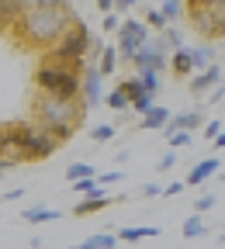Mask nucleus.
Instances as JSON below:
<instances>
[{
    "mask_svg": "<svg viewBox=\"0 0 225 249\" xmlns=\"http://www.w3.org/2000/svg\"><path fill=\"white\" fill-rule=\"evenodd\" d=\"M73 21V7L62 0V4H52V7H24L14 21V31L24 45H35V49H49L66 24Z\"/></svg>",
    "mask_w": 225,
    "mask_h": 249,
    "instance_id": "nucleus-1",
    "label": "nucleus"
},
{
    "mask_svg": "<svg viewBox=\"0 0 225 249\" xmlns=\"http://www.w3.org/2000/svg\"><path fill=\"white\" fill-rule=\"evenodd\" d=\"M83 104L76 97H52V93H42L35 101V124L42 132H49L56 142H66L76 135V124L83 121Z\"/></svg>",
    "mask_w": 225,
    "mask_h": 249,
    "instance_id": "nucleus-2",
    "label": "nucleus"
},
{
    "mask_svg": "<svg viewBox=\"0 0 225 249\" xmlns=\"http://www.w3.org/2000/svg\"><path fill=\"white\" fill-rule=\"evenodd\" d=\"M83 66L87 62H66V59L42 55V66L35 70V83L42 93H52V97H76Z\"/></svg>",
    "mask_w": 225,
    "mask_h": 249,
    "instance_id": "nucleus-3",
    "label": "nucleus"
},
{
    "mask_svg": "<svg viewBox=\"0 0 225 249\" xmlns=\"http://www.w3.org/2000/svg\"><path fill=\"white\" fill-rule=\"evenodd\" d=\"M90 45H94V35H90V28L83 24V21H70L66 24V31L45 49V55H52V59H66V62H87V55H90Z\"/></svg>",
    "mask_w": 225,
    "mask_h": 249,
    "instance_id": "nucleus-4",
    "label": "nucleus"
},
{
    "mask_svg": "<svg viewBox=\"0 0 225 249\" xmlns=\"http://www.w3.org/2000/svg\"><path fill=\"white\" fill-rule=\"evenodd\" d=\"M7 132L14 135V142H18V149H21V160H24V163L49 160V156H56V149H59V142H56L49 132H42L38 124H31V121H18V124H11Z\"/></svg>",
    "mask_w": 225,
    "mask_h": 249,
    "instance_id": "nucleus-5",
    "label": "nucleus"
},
{
    "mask_svg": "<svg viewBox=\"0 0 225 249\" xmlns=\"http://www.w3.org/2000/svg\"><path fill=\"white\" fill-rule=\"evenodd\" d=\"M146 38H149V28H146L139 18H125V21L118 24V45H114L118 59H121V62H132L135 49H139Z\"/></svg>",
    "mask_w": 225,
    "mask_h": 249,
    "instance_id": "nucleus-6",
    "label": "nucleus"
},
{
    "mask_svg": "<svg viewBox=\"0 0 225 249\" xmlns=\"http://www.w3.org/2000/svg\"><path fill=\"white\" fill-rule=\"evenodd\" d=\"M76 101L83 104V111L97 107V104H104V76L97 73V66H83V73H80V93H76Z\"/></svg>",
    "mask_w": 225,
    "mask_h": 249,
    "instance_id": "nucleus-7",
    "label": "nucleus"
},
{
    "mask_svg": "<svg viewBox=\"0 0 225 249\" xmlns=\"http://www.w3.org/2000/svg\"><path fill=\"white\" fill-rule=\"evenodd\" d=\"M132 66H139V70H152V73H163V70H167V49L159 45V35L146 38V42L135 49Z\"/></svg>",
    "mask_w": 225,
    "mask_h": 249,
    "instance_id": "nucleus-8",
    "label": "nucleus"
},
{
    "mask_svg": "<svg viewBox=\"0 0 225 249\" xmlns=\"http://www.w3.org/2000/svg\"><path fill=\"white\" fill-rule=\"evenodd\" d=\"M190 14V24H194V31L205 38V42H215L225 35V14H215L208 7H194V11H187Z\"/></svg>",
    "mask_w": 225,
    "mask_h": 249,
    "instance_id": "nucleus-9",
    "label": "nucleus"
},
{
    "mask_svg": "<svg viewBox=\"0 0 225 249\" xmlns=\"http://www.w3.org/2000/svg\"><path fill=\"white\" fill-rule=\"evenodd\" d=\"M222 83V62H211V66L198 70V73H190L187 76V90H190V97H201L205 101V93L215 90Z\"/></svg>",
    "mask_w": 225,
    "mask_h": 249,
    "instance_id": "nucleus-10",
    "label": "nucleus"
},
{
    "mask_svg": "<svg viewBox=\"0 0 225 249\" xmlns=\"http://www.w3.org/2000/svg\"><path fill=\"white\" fill-rule=\"evenodd\" d=\"M198 124H205V114L201 111H180V114H170V121L163 124L159 132H194Z\"/></svg>",
    "mask_w": 225,
    "mask_h": 249,
    "instance_id": "nucleus-11",
    "label": "nucleus"
},
{
    "mask_svg": "<svg viewBox=\"0 0 225 249\" xmlns=\"http://www.w3.org/2000/svg\"><path fill=\"white\" fill-rule=\"evenodd\" d=\"M167 70H170L177 80H187L190 73H194V62H190V52H187V45H180V49H173V52L167 55Z\"/></svg>",
    "mask_w": 225,
    "mask_h": 249,
    "instance_id": "nucleus-12",
    "label": "nucleus"
},
{
    "mask_svg": "<svg viewBox=\"0 0 225 249\" xmlns=\"http://www.w3.org/2000/svg\"><path fill=\"white\" fill-rule=\"evenodd\" d=\"M218 166H222V156H208V160H201L194 170L187 173V187H201V183H208V177H215L218 173Z\"/></svg>",
    "mask_w": 225,
    "mask_h": 249,
    "instance_id": "nucleus-13",
    "label": "nucleus"
},
{
    "mask_svg": "<svg viewBox=\"0 0 225 249\" xmlns=\"http://www.w3.org/2000/svg\"><path fill=\"white\" fill-rule=\"evenodd\" d=\"M187 52H190V62H194V73L205 70V66H211V62H218V45H215V42L187 45Z\"/></svg>",
    "mask_w": 225,
    "mask_h": 249,
    "instance_id": "nucleus-14",
    "label": "nucleus"
},
{
    "mask_svg": "<svg viewBox=\"0 0 225 249\" xmlns=\"http://www.w3.org/2000/svg\"><path fill=\"white\" fill-rule=\"evenodd\" d=\"M21 218H24L28 225H45V222H59L62 211H59V208H42V204H38V208H24Z\"/></svg>",
    "mask_w": 225,
    "mask_h": 249,
    "instance_id": "nucleus-15",
    "label": "nucleus"
},
{
    "mask_svg": "<svg viewBox=\"0 0 225 249\" xmlns=\"http://www.w3.org/2000/svg\"><path fill=\"white\" fill-rule=\"evenodd\" d=\"M170 121V111L163 107V104H152L146 114H142V121H139V128H146V132H159L163 124Z\"/></svg>",
    "mask_w": 225,
    "mask_h": 249,
    "instance_id": "nucleus-16",
    "label": "nucleus"
},
{
    "mask_svg": "<svg viewBox=\"0 0 225 249\" xmlns=\"http://www.w3.org/2000/svg\"><path fill=\"white\" fill-rule=\"evenodd\" d=\"M108 204H111L108 194H87V197L73 208V214H80V218H83V214H97V211H104Z\"/></svg>",
    "mask_w": 225,
    "mask_h": 249,
    "instance_id": "nucleus-17",
    "label": "nucleus"
},
{
    "mask_svg": "<svg viewBox=\"0 0 225 249\" xmlns=\"http://www.w3.org/2000/svg\"><path fill=\"white\" fill-rule=\"evenodd\" d=\"M149 235H159V229H156V225H125V229L118 232V242H142V239H149Z\"/></svg>",
    "mask_w": 225,
    "mask_h": 249,
    "instance_id": "nucleus-18",
    "label": "nucleus"
},
{
    "mask_svg": "<svg viewBox=\"0 0 225 249\" xmlns=\"http://www.w3.org/2000/svg\"><path fill=\"white\" fill-rule=\"evenodd\" d=\"M114 246H121L118 235H111V232H97V235H87L83 242H76L73 249H114Z\"/></svg>",
    "mask_w": 225,
    "mask_h": 249,
    "instance_id": "nucleus-19",
    "label": "nucleus"
},
{
    "mask_svg": "<svg viewBox=\"0 0 225 249\" xmlns=\"http://www.w3.org/2000/svg\"><path fill=\"white\" fill-rule=\"evenodd\" d=\"M118 62H121L118 52H114L111 45H104V49L97 52V73H101V76H114V73H118Z\"/></svg>",
    "mask_w": 225,
    "mask_h": 249,
    "instance_id": "nucleus-20",
    "label": "nucleus"
},
{
    "mask_svg": "<svg viewBox=\"0 0 225 249\" xmlns=\"http://www.w3.org/2000/svg\"><path fill=\"white\" fill-rule=\"evenodd\" d=\"M180 232H184V239H205V235H208V222H205V214H190L187 222L180 225Z\"/></svg>",
    "mask_w": 225,
    "mask_h": 249,
    "instance_id": "nucleus-21",
    "label": "nucleus"
},
{
    "mask_svg": "<svg viewBox=\"0 0 225 249\" xmlns=\"http://www.w3.org/2000/svg\"><path fill=\"white\" fill-rule=\"evenodd\" d=\"M21 14V0H0V31L11 28Z\"/></svg>",
    "mask_w": 225,
    "mask_h": 249,
    "instance_id": "nucleus-22",
    "label": "nucleus"
},
{
    "mask_svg": "<svg viewBox=\"0 0 225 249\" xmlns=\"http://www.w3.org/2000/svg\"><path fill=\"white\" fill-rule=\"evenodd\" d=\"M159 45H163L167 52H173V49H180V45H184V35L177 31V24H167L163 31H159Z\"/></svg>",
    "mask_w": 225,
    "mask_h": 249,
    "instance_id": "nucleus-23",
    "label": "nucleus"
},
{
    "mask_svg": "<svg viewBox=\"0 0 225 249\" xmlns=\"http://www.w3.org/2000/svg\"><path fill=\"white\" fill-rule=\"evenodd\" d=\"M159 14H163L167 24H177L180 14H184V4H180V0H163V4H159Z\"/></svg>",
    "mask_w": 225,
    "mask_h": 249,
    "instance_id": "nucleus-24",
    "label": "nucleus"
},
{
    "mask_svg": "<svg viewBox=\"0 0 225 249\" xmlns=\"http://www.w3.org/2000/svg\"><path fill=\"white\" fill-rule=\"evenodd\" d=\"M73 191L87 197V194H104V187L97 183V177H87V180H73Z\"/></svg>",
    "mask_w": 225,
    "mask_h": 249,
    "instance_id": "nucleus-25",
    "label": "nucleus"
},
{
    "mask_svg": "<svg viewBox=\"0 0 225 249\" xmlns=\"http://www.w3.org/2000/svg\"><path fill=\"white\" fill-rule=\"evenodd\" d=\"M104 104H108L111 111H128V97H125V90H121V87H114L111 93H104Z\"/></svg>",
    "mask_w": 225,
    "mask_h": 249,
    "instance_id": "nucleus-26",
    "label": "nucleus"
},
{
    "mask_svg": "<svg viewBox=\"0 0 225 249\" xmlns=\"http://www.w3.org/2000/svg\"><path fill=\"white\" fill-rule=\"evenodd\" d=\"M114 132H118V124H94V128H90V139H94V142H111Z\"/></svg>",
    "mask_w": 225,
    "mask_h": 249,
    "instance_id": "nucleus-27",
    "label": "nucleus"
},
{
    "mask_svg": "<svg viewBox=\"0 0 225 249\" xmlns=\"http://www.w3.org/2000/svg\"><path fill=\"white\" fill-rule=\"evenodd\" d=\"M139 83H142V90H149L152 97H156V90H159V73H152V70H139Z\"/></svg>",
    "mask_w": 225,
    "mask_h": 249,
    "instance_id": "nucleus-28",
    "label": "nucleus"
},
{
    "mask_svg": "<svg viewBox=\"0 0 225 249\" xmlns=\"http://www.w3.org/2000/svg\"><path fill=\"white\" fill-rule=\"evenodd\" d=\"M87 177H97L90 163H73V166L66 170V180H87Z\"/></svg>",
    "mask_w": 225,
    "mask_h": 249,
    "instance_id": "nucleus-29",
    "label": "nucleus"
},
{
    "mask_svg": "<svg viewBox=\"0 0 225 249\" xmlns=\"http://www.w3.org/2000/svg\"><path fill=\"white\" fill-rule=\"evenodd\" d=\"M142 24H146V28H152L156 35H159V31L167 28V21H163V14H159V7H149V11H146V21H142Z\"/></svg>",
    "mask_w": 225,
    "mask_h": 249,
    "instance_id": "nucleus-30",
    "label": "nucleus"
},
{
    "mask_svg": "<svg viewBox=\"0 0 225 249\" xmlns=\"http://www.w3.org/2000/svg\"><path fill=\"white\" fill-rule=\"evenodd\" d=\"M121 90H125V97H128V104H132L139 93H149V90H142V83H139V76H128L125 83H121Z\"/></svg>",
    "mask_w": 225,
    "mask_h": 249,
    "instance_id": "nucleus-31",
    "label": "nucleus"
},
{
    "mask_svg": "<svg viewBox=\"0 0 225 249\" xmlns=\"http://www.w3.org/2000/svg\"><path fill=\"white\" fill-rule=\"evenodd\" d=\"M152 104H156V97H152V93H139V97H135L132 104H128V111H135V114H146Z\"/></svg>",
    "mask_w": 225,
    "mask_h": 249,
    "instance_id": "nucleus-32",
    "label": "nucleus"
},
{
    "mask_svg": "<svg viewBox=\"0 0 225 249\" xmlns=\"http://www.w3.org/2000/svg\"><path fill=\"white\" fill-rule=\"evenodd\" d=\"M215 204H218V197H215V194H201V197H198V204H194V214H208Z\"/></svg>",
    "mask_w": 225,
    "mask_h": 249,
    "instance_id": "nucleus-33",
    "label": "nucleus"
},
{
    "mask_svg": "<svg viewBox=\"0 0 225 249\" xmlns=\"http://www.w3.org/2000/svg\"><path fill=\"white\" fill-rule=\"evenodd\" d=\"M118 180H125V173H121V170H108V173H97V183H101V187H114Z\"/></svg>",
    "mask_w": 225,
    "mask_h": 249,
    "instance_id": "nucleus-34",
    "label": "nucleus"
},
{
    "mask_svg": "<svg viewBox=\"0 0 225 249\" xmlns=\"http://www.w3.org/2000/svg\"><path fill=\"white\" fill-rule=\"evenodd\" d=\"M222 135V118H211V121H205V139L211 142V139H218Z\"/></svg>",
    "mask_w": 225,
    "mask_h": 249,
    "instance_id": "nucleus-35",
    "label": "nucleus"
},
{
    "mask_svg": "<svg viewBox=\"0 0 225 249\" xmlns=\"http://www.w3.org/2000/svg\"><path fill=\"white\" fill-rule=\"evenodd\" d=\"M177 156H180V152H163V156H159V163H156V170H163V173L173 170V166H177Z\"/></svg>",
    "mask_w": 225,
    "mask_h": 249,
    "instance_id": "nucleus-36",
    "label": "nucleus"
},
{
    "mask_svg": "<svg viewBox=\"0 0 225 249\" xmlns=\"http://www.w3.org/2000/svg\"><path fill=\"white\" fill-rule=\"evenodd\" d=\"M205 101H208V104H215V107H222V104H225V90H222V83H218L215 90H208V93H205Z\"/></svg>",
    "mask_w": 225,
    "mask_h": 249,
    "instance_id": "nucleus-37",
    "label": "nucleus"
},
{
    "mask_svg": "<svg viewBox=\"0 0 225 249\" xmlns=\"http://www.w3.org/2000/svg\"><path fill=\"white\" fill-rule=\"evenodd\" d=\"M167 139H170V145H173V149H184V145L190 142V132H170Z\"/></svg>",
    "mask_w": 225,
    "mask_h": 249,
    "instance_id": "nucleus-38",
    "label": "nucleus"
},
{
    "mask_svg": "<svg viewBox=\"0 0 225 249\" xmlns=\"http://www.w3.org/2000/svg\"><path fill=\"white\" fill-rule=\"evenodd\" d=\"M132 7H135V0H111V11L114 14H128Z\"/></svg>",
    "mask_w": 225,
    "mask_h": 249,
    "instance_id": "nucleus-39",
    "label": "nucleus"
},
{
    "mask_svg": "<svg viewBox=\"0 0 225 249\" xmlns=\"http://www.w3.org/2000/svg\"><path fill=\"white\" fill-rule=\"evenodd\" d=\"M52 4H62V0H21V11L24 7H52Z\"/></svg>",
    "mask_w": 225,
    "mask_h": 249,
    "instance_id": "nucleus-40",
    "label": "nucleus"
},
{
    "mask_svg": "<svg viewBox=\"0 0 225 249\" xmlns=\"http://www.w3.org/2000/svg\"><path fill=\"white\" fill-rule=\"evenodd\" d=\"M118 24H121V18L111 11V14H104V31H118Z\"/></svg>",
    "mask_w": 225,
    "mask_h": 249,
    "instance_id": "nucleus-41",
    "label": "nucleus"
},
{
    "mask_svg": "<svg viewBox=\"0 0 225 249\" xmlns=\"http://www.w3.org/2000/svg\"><path fill=\"white\" fill-rule=\"evenodd\" d=\"M142 194L146 197H159V194H163V187H159V183H142Z\"/></svg>",
    "mask_w": 225,
    "mask_h": 249,
    "instance_id": "nucleus-42",
    "label": "nucleus"
},
{
    "mask_svg": "<svg viewBox=\"0 0 225 249\" xmlns=\"http://www.w3.org/2000/svg\"><path fill=\"white\" fill-rule=\"evenodd\" d=\"M180 191H184V183H180V180H177V183H167V187H163V194H167V197H177Z\"/></svg>",
    "mask_w": 225,
    "mask_h": 249,
    "instance_id": "nucleus-43",
    "label": "nucleus"
},
{
    "mask_svg": "<svg viewBox=\"0 0 225 249\" xmlns=\"http://www.w3.org/2000/svg\"><path fill=\"white\" fill-rule=\"evenodd\" d=\"M205 7L215 11V14H225V0H205Z\"/></svg>",
    "mask_w": 225,
    "mask_h": 249,
    "instance_id": "nucleus-44",
    "label": "nucleus"
},
{
    "mask_svg": "<svg viewBox=\"0 0 225 249\" xmlns=\"http://www.w3.org/2000/svg\"><path fill=\"white\" fill-rule=\"evenodd\" d=\"M194 7H205V0H184V11H194Z\"/></svg>",
    "mask_w": 225,
    "mask_h": 249,
    "instance_id": "nucleus-45",
    "label": "nucleus"
},
{
    "mask_svg": "<svg viewBox=\"0 0 225 249\" xmlns=\"http://www.w3.org/2000/svg\"><path fill=\"white\" fill-rule=\"evenodd\" d=\"M222 145H225V135H218V139H211V149H215V156L222 152Z\"/></svg>",
    "mask_w": 225,
    "mask_h": 249,
    "instance_id": "nucleus-46",
    "label": "nucleus"
},
{
    "mask_svg": "<svg viewBox=\"0 0 225 249\" xmlns=\"http://www.w3.org/2000/svg\"><path fill=\"white\" fill-rule=\"evenodd\" d=\"M97 7H101L104 14H111V0H97Z\"/></svg>",
    "mask_w": 225,
    "mask_h": 249,
    "instance_id": "nucleus-47",
    "label": "nucleus"
},
{
    "mask_svg": "<svg viewBox=\"0 0 225 249\" xmlns=\"http://www.w3.org/2000/svg\"><path fill=\"white\" fill-rule=\"evenodd\" d=\"M114 249H121V246H114Z\"/></svg>",
    "mask_w": 225,
    "mask_h": 249,
    "instance_id": "nucleus-48",
    "label": "nucleus"
}]
</instances>
